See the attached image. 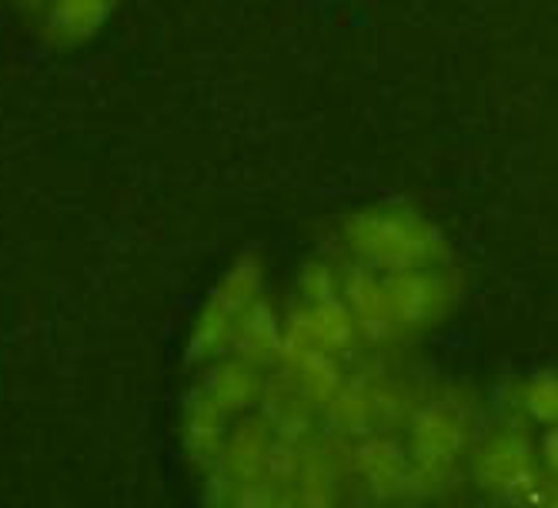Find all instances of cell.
Returning <instances> with one entry per match:
<instances>
[{
  "label": "cell",
  "instance_id": "cell-1",
  "mask_svg": "<svg viewBox=\"0 0 558 508\" xmlns=\"http://www.w3.org/2000/svg\"><path fill=\"white\" fill-rule=\"evenodd\" d=\"M354 265L375 275H401L422 268H448L451 247L438 225L401 201L354 211L341 228Z\"/></svg>",
  "mask_w": 558,
  "mask_h": 508
},
{
  "label": "cell",
  "instance_id": "cell-2",
  "mask_svg": "<svg viewBox=\"0 0 558 508\" xmlns=\"http://www.w3.org/2000/svg\"><path fill=\"white\" fill-rule=\"evenodd\" d=\"M409 459H412V498L415 492L435 495L454 475V465L472 442L469 412L451 398H432L409 415Z\"/></svg>",
  "mask_w": 558,
  "mask_h": 508
},
{
  "label": "cell",
  "instance_id": "cell-3",
  "mask_svg": "<svg viewBox=\"0 0 558 508\" xmlns=\"http://www.w3.org/2000/svg\"><path fill=\"white\" fill-rule=\"evenodd\" d=\"M265 291V265L255 251L241 254V258L221 275L215 291L208 294L205 309H201L194 331L187 338V359L191 365H211L221 354H228L231 335L238 318L255 298Z\"/></svg>",
  "mask_w": 558,
  "mask_h": 508
},
{
  "label": "cell",
  "instance_id": "cell-4",
  "mask_svg": "<svg viewBox=\"0 0 558 508\" xmlns=\"http://www.w3.org/2000/svg\"><path fill=\"white\" fill-rule=\"evenodd\" d=\"M388 312L398 331H425L448 318L462 301V278L448 268L381 275Z\"/></svg>",
  "mask_w": 558,
  "mask_h": 508
},
{
  "label": "cell",
  "instance_id": "cell-5",
  "mask_svg": "<svg viewBox=\"0 0 558 508\" xmlns=\"http://www.w3.org/2000/svg\"><path fill=\"white\" fill-rule=\"evenodd\" d=\"M472 475L492 498L512 501V505H525L542 482L535 448H532L529 435L519 428L492 435L475 451Z\"/></svg>",
  "mask_w": 558,
  "mask_h": 508
},
{
  "label": "cell",
  "instance_id": "cell-6",
  "mask_svg": "<svg viewBox=\"0 0 558 508\" xmlns=\"http://www.w3.org/2000/svg\"><path fill=\"white\" fill-rule=\"evenodd\" d=\"M354 472H359L365 492L375 501H404L412 498V459L409 448H401L395 438L365 435L354 445Z\"/></svg>",
  "mask_w": 558,
  "mask_h": 508
},
{
  "label": "cell",
  "instance_id": "cell-7",
  "mask_svg": "<svg viewBox=\"0 0 558 508\" xmlns=\"http://www.w3.org/2000/svg\"><path fill=\"white\" fill-rule=\"evenodd\" d=\"M281 335L294 338L301 344L322 348L328 354H341V351L354 348V341L362 338L341 298H331V301H301L298 309L288 315V322L281 325Z\"/></svg>",
  "mask_w": 558,
  "mask_h": 508
},
{
  "label": "cell",
  "instance_id": "cell-8",
  "mask_svg": "<svg viewBox=\"0 0 558 508\" xmlns=\"http://www.w3.org/2000/svg\"><path fill=\"white\" fill-rule=\"evenodd\" d=\"M228 438V415L211 401L205 385H194L184 398V419H181V442L187 462L197 472H211L221 459V448Z\"/></svg>",
  "mask_w": 558,
  "mask_h": 508
},
{
  "label": "cell",
  "instance_id": "cell-9",
  "mask_svg": "<svg viewBox=\"0 0 558 508\" xmlns=\"http://www.w3.org/2000/svg\"><path fill=\"white\" fill-rule=\"evenodd\" d=\"M338 298L351 312L359 335H365L368 341H388L398 331L391 322V312H388L381 275H375L362 265H348L344 271H338Z\"/></svg>",
  "mask_w": 558,
  "mask_h": 508
},
{
  "label": "cell",
  "instance_id": "cell-10",
  "mask_svg": "<svg viewBox=\"0 0 558 508\" xmlns=\"http://www.w3.org/2000/svg\"><path fill=\"white\" fill-rule=\"evenodd\" d=\"M118 0H47L40 17V34L54 47H81L94 40L111 21Z\"/></svg>",
  "mask_w": 558,
  "mask_h": 508
},
{
  "label": "cell",
  "instance_id": "cell-11",
  "mask_svg": "<svg viewBox=\"0 0 558 508\" xmlns=\"http://www.w3.org/2000/svg\"><path fill=\"white\" fill-rule=\"evenodd\" d=\"M278 362H281V372L301 388V395L308 398L315 409H325L328 398L344 382L341 365H338V354H328V351L312 348V344H301V341L284 338V335H281Z\"/></svg>",
  "mask_w": 558,
  "mask_h": 508
},
{
  "label": "cell",
  "instance_id": "cell-12",
  "mask_svg": "<svg viewBox=\"0 0 558 508\" xmlns=\"http://www.w3.org/2000/svg\"><path fill=\"white\" fill-rule=\"evenodd\" d=\"M201 385H205L211 401L218 404V409L228 419H241V415H247L262 401L265 375H262L258 365L238 359V354H221V359L211 362L208 378L201 382Z\"/></svg>",
  "mask_w": 558,
  "mask_h": 508
},
{
  "label": "cell",
  "instance_id": "cell-13",
  "mask_svg": "<svg viewBox=\"0 0 558 508\" xmlns=\"http://www.w3.org/2000/svg\"><path fill=\"white\" fill-rule=\"evenodd\" d=\"M258 409H262V419L275 438L298 442V445H304L312 438L318 409L301 395V388L284 372L275 378H265V391H262Z\"/></svg>",
  "mask_w": 558,
  "mask_h": 508
},
{
  "label": "cell",
  "instance_id": "cell-14",
  "mask_svg": "<svg viewBox=\"0 0 558 508\" xmlns=\"http://www.w3.org/2000/svg\"><path fill=\"white\" fill-rule=\"evenodd\" d=\"M271 428L265 425L262 415H241V422L234 428H228L221 459H218V472L231 482V485H244L265 479V459H268V445H271Z\"/></svg>",
  "mask_w": 558,
  "mask_h": 508
},
{
  "label": "cell",
  "instance_id": "cell-15",
  "mask_svg": "<svg viewBox=\"0 0 558 508\" xmlns=\"http://www.w3.org/2000/svg\"><path fill=\"white\" fill-rule=\"evenodd\" d=\"M228 354H238V359L251 362V365H275L281 354V318L275 312V304L262 294L244 309V315L234 325Z\"/></svg>",
  "mask_w": 558,
  "mask_h": 508
},
{
  "label": "cell",
  "instance_id": "cell-16",
  "mask_svg": "<svg viewBox=\"0 0 558 508\" xmlns=\"http://www.w3.org/2000/svg\"><path fill=\"white\" fill-rule=\"evenodd\" d=\"M288 492H291V508H335L338 505L335 459L325 445L318 442L301 445V465Z\"/></svg>",
  "mask_w": 558,
  "mask_h": 508
},
{
  "label": "cell",
  "instance_id": "cell-17",
  "mask_svg": "<svg viewBox=\"0 0 558 508\" xmlns=\"http://www.w3.org/2000/svg\"><path fill=\"white\" fill-rule=\"evenodd\" d=\"M328 425L344 435V438H365L378 428V415H375V388L365 378L354 382H341V388L328 398L325 404Z\"/></svg>",
  "mask_w": 558,
  "mask_h": 508
},
{
  "label": "cell",
  "instance_id": "cell-18",
  "mask_svg": "<svg viewBox=\"0 0 558 508\" xmlns=\"http://www.w3.org/2000/svg\"><path fill=\"white\" fill-rule=\"evenodd\" d=\"M519 404L532 422L555 425V419H558V378H555V372L542 368L529 382H522Z\"/></svg>",
  "mask_w": 558,
  "mask_h": 508
},
{
  "label": "cell",
  "instance_id": "cell-19",
  "mask_svg": "<svg viewBox=\"0 0 558 508\" xmlns=\"http://www.w3.org/2000/svg\"><path fill=\"white\" fill-rule=\"evenodd\" d=\"M225 508H291V492L268 479H255V482L234 485Z\"/></svg>",
  "mask_w": 558,
  "mask_h": 508
},
{
  "label": "cell",
  "instance_id": "cell-20",
  "mask_svg": "<svg viewBox=\"0 0 558 508\" xmlns=\"http://www.w3.org/2000/svg\"><path fill=\"white\" fill-rule=\"evenodd\" d=\"M298 465H301V445L284 442V438H271L268 459H265V479L281 485V488H291V482L298 475Z\"/></svg>",
  "mask_w": 558,
  "mask_h": 508
},
{
  "label": "cell",
  "instance_id": "cell-21",
  "mask_svg": "<svg viewBox=\"0 0 558 508\" xmlns=\"http://www.w3.org/2000/svg\"><path fill=\"white\" fill-rule=\"evenodd\" d=\"M298 291H301V301H331L338 298V271L325 262L304 265L298 278Z\"/></svg>",
  "mask_w": 558,
  "mask_h": 508
},
{
  "label": "cell",
  "instance_id": "cell-22",
  "mask_svg": "<svg viewBox=\"0 0 558 508\" xmlns=\"http://www.w3.org/2000/svg\"><path fill=\"white\" fill-rule=\"evenodd\" d=\"M44 4H47V0H17V8H21L24 14H40Z\"/></svg>",
  "mask_w": 558,
  "mask_h": 508
}]
</instances>
